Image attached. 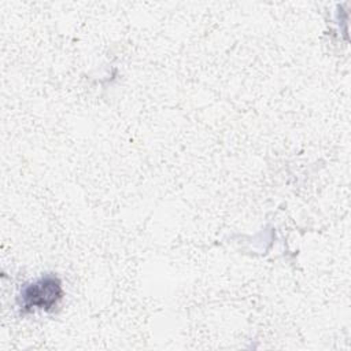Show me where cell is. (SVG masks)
<instances>
[{
    "label": "cell",
    "instance_id": "obj_1",
    "mask_svg": "<svg viewBox=\"0 0 351 351\" xmlns=\"http://www.w3.org/2000/svg\"><path fill=\"white\" fill-rule=\"evenodd\" d=\"M62 295L60 280L53 274H45L22 288L18 303L22 311H32L34 308L52 310L62 299Z\"/></svg>",
    "mask_w": 351,
    "mask_h": 351
}]
</instances>
